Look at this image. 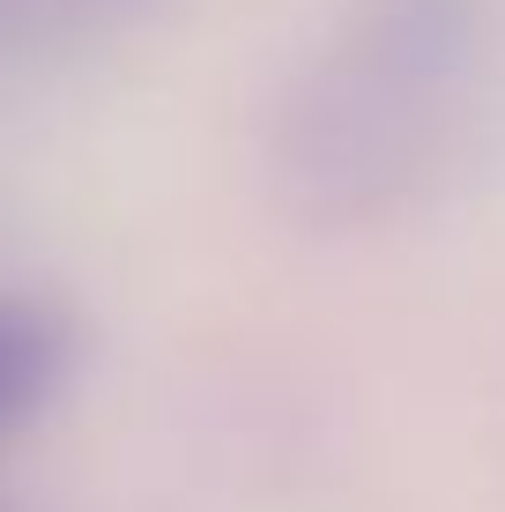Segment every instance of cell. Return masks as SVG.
I'll return each mask as SVG.
<instances>
[{"label":"cell","mask_w":505,"mask_h":512,"mask_svg":"<svg viewBox=\"0 0 505 512\" xmlns=\"http://www.w3.org/2000/svg\"><path fill=\"white\" fill-rule=\"evenodd\" d=\"M60 327L30 305H0V431H15L60 379Z\"/></svg>","instance_id":"obj_1"}]
</instances>
